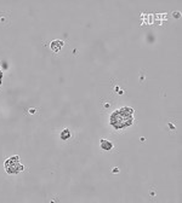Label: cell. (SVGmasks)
<instances>
[{"instance_id": "obj_1", "label": "cell", "mask_w": 182, "mask_h": 203, "mask_svg": "<svg viewBox=\"0 0 182 203\" xmlns=\"http://www.w3.org/2000/svg\"><path fill=\"white\" fill-rule=\"evenodd\" d=\"M134 113L135 111L132 108H126V106L119 110H115L109 117V124L114 129L126 128L134 122Z\"/></svg>"}, {"instance_id": "obj_2", "label": "cell", "mask_w": 182, "mask_h": 203, "mask_svg": "<svg viewBox=\"0 0 182 203\" xmlns=\"http://www.w3.org/2000/svg\"><path fill=\"white\" fill-rule=\"evenodd\" d=\"M4 166L6 169V173H9V174H17L24 169V167L20 163V157L17 155L7 158L4 163Z\"/></svg>"}, {"instance_id": "obj_3", "label": "cell", "mask_w": 182, "mask_h": 203, "mask_svg": "<svg viewBox=\"0 0 182 203\" xmlns=\"http://www.w3.org/2000/svg\"><path fill=\"white\" fill-rule=\"evenodd\" d=\"M63 46V41L62 40H54L51 44H50V48L54 51V52H58Z\"/></svg>"}, {"instance_id": "obj_4", "label": "cell", "mask_w": 182, "mask_h": 203, "mask_svg": "<svg viewBox=\"0 0 182 203\" xmlns=\"http://www.w3.org/2000/svg\"><path fill=\"white\" fill-rule=\"evenodd\" d=\"M100 147L104 151H109L113 149V144L109 142V140H106V139H101V143H100Z\"/></svg>"}, {"instance_id": "obj_5", "label": "cell", "mask_w": 182, "mask_h": 203, "mask_svg": "<svg viewBox=\"0 0 182 203\" xmlns=\"http://www.w3.org/2000/svg\"><path fill=\"white\" fill-rule=\"evenodd\" d=\"M60 138H61L62 140H68L69 138H70V131H69L68 128L63 129V131L61 132V134H60Z\"/></svg>"}, {"instance_id": "obj_6", "label": "cell", "mask_w": 182, "mask_h": 203, "mask_svg": "<svg viewBox=\"0 0 182 203\" xmlns=\"http://www.w3.org/2000/svg\"><path fill=\"white\" fill-rule=\"evenodd\" d=\"M113 173H119V169L118 168H113V170H112Z\"/></svg>"}, {"instance_id": "obj_7", "label": "cell", "mask_w": 182, "mask_h": 203, "mask_svg": "<svg viewBox=\"0 0 182 203\" xmlns=\"http://www.w3.org/2000/svg\"><path fill=\"white\" fill-rule=\"evenodd\" d=\"M1 79H2V73H1V69H0V85H1Z\"/></svg>"}, {"instance_id": "obj_8", "label": "cell", "mask_w": 182, "mask_h": 203, "mask_svg": "<svg viewBox=\"0 0 182 203\" xmlns=\"http://www.w3.org/2000/svg\"><path fill=\"white\" fill-rule=\"evenodd\" d=\"M29 111H31V114H34V113H35V110H34V109H31Z\"/></svg>"}]
</instances>
